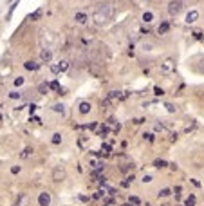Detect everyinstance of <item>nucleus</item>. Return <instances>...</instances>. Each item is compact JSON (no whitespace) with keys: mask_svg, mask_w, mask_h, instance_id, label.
Segmentation results:
<instances>
[{"mask_svg":"<svg viewBox=\"0 0 204 206\" xmlns=\"http://www.w3.org/2000/svg\"><path fill=\"white\" fill-rule=\"evenodd\" d=\"M34 110H36V105H34V103H33V105H29V112H34Z\"/></svg>","mask_w":204,"mask_h":206,"instance_id":"obj_37","label":"nucleus"},{"mask_svg":"<svg viewBox=\"0 0 204 206\" xmlns=\"http://www.w3.org/2000/svg\"><path fill=\"white\" fill-rule=\"evenodd\" d=\"M159 71L161 74H172L175 71V60L173 58H166L161 65H159Z\"/></svg>","mask_w":204,"mask_h":206,"instance_id":"obj_6","label":"nucleus"},{"mask_svg":"<svg viewBox=\"0 0 204 206\" xmlns=\"http://www.w3.org/2000/svg\"><path fill=\"white\" fill-rule=\"evenodd\" d=\"M47 89H49L47 83H42V85H40V94H45V92H47Z\"/></svg>","mask_w":204,"mask_h":206,"instance_id":"obj_32","label":"nucleus"},{"mask_svg":"<svg viewBox=\"0 0 204 206\" xmlns=\"http://www.w3.org/2000/svg\"><path fill=\"white\" fill-rule=\"evenodd\" d=\"M0 119H2V112H0Z\"/></svg>","mask_w":204,"mask_h":206,"instance_id":"obj_41","label":"nucleus"},{"mask_svg":"<svg viewBox=\"0 0 204 206\" xmlns=\"http://www.w3.org/2000/svg\"><path fill=\"white\" fill-rule=\"evenodd\" d=\"M143 136H145V139H146V141H150V143L154 141V134H150V132H148V134H143Z\"/></svg>","mask_w":204,"mask_h":206,"instance_id":"obj_35","label":"nucleus"},{"mask_svg":"<svg viewBox=\"0 0 204 206\" xmlns=\"http://www.w3.org/2000/svg\"><path fill=\"white\" fill-rule=\"evenodd\" d=\"M42 13H43L42 9H36V11H34L33 15H29V20H38V18L42 16Z\"/></svg>","mask_w":204,"mask_h":206,"instance_id":"obj_25","label":"nucleus"},{"mask_svg":"<svg viewBox=\"0 0 204 206\" xmlns=\"http://www.w3.org/2000/svg\"><path fill=\"white\" fill-rule=\"evenodd\" d=\"M154 128H155L157 132H166V127H165L163 123H155V125H154Z\"/></svg>","mask_w":204,"mask_h":206,"instance_id":"obj_30","label":"nucleus"},{"mask_svg":"<svg viewBox=\"0 0 204 206\" xmlns=\"http://www.w3.org/2000/svg\"><path fill=\"white\" fill-rule=\"evenodd\" d=\"M168 31H170V24H168V22H163V24L157 27V33H159V34H166Z\"/></svg>","mask_w":204,"mask_h":206,"instance_id":"obj_17","label":"nucleus"},{"mask_svg":"<svg viewBox=\"0 0 204 206\" xmlns=\"http://www.w3.org/2000/svg\"><path fill=\"white\" fill-rule=\"evenodd\" d=\"M22 83H24V76H16V78L13 80V85H15V87H20Z\"/></svg>","mask_w":204,"mask_h":206,"instance_id":"obj_27","label":"nucleus"},{"mask_svg":"<svg viewBox=\"0 0 204 206\" xmlns=\"http://www.w3.org/2000/svg\"><path fill=\"white\" fill-rule=\"evenodd\" d=\"M141 181H143V183H152V181H154V177H152V175H148V174H146V175H145V177H143V179H141Z\"/></svg>","mask_w":204,"mask_h":206,"instance_id":"obj_34","label":"nucleus"},{"mask_svg":"<svg viewBox=\"0 0 204 206\" xmlns=\"http://www.w3.org/2000/svg\"><path fill=\"white\" fill-rule=\"evenodd\" d=\"M141 18H143L145 24H150V22H154V13H152V11H145Z\"/></svg>","mask_w":204,"mask_h":206,"instance_id":"obj_18","label":"nucleus"},{"mask_svg":"<svg viewBox=\"0 0 204 206\" xmlns=\"http://www.w3.org/2000/svg\"><path fill=\"white\" fill-rule=\"evenodd\" d=\"M165 107H166L168 112H177V107H175L173 103H165Z\"/></svg>","mask_w":204,"mask_h":206,"instance_id":"obj_31","label":"nucleus"},{"mask_svg":"<svg viewBox=\"0 0 204 206\" xmlns=\"http://www.w3.org/2000/svg\"><path fill=\"white\" fill-rule=\"evenodd\" d=\"M114 16H116V7H114V4H110V2H105V4H99V6H96V9H94V13H92V22L96 26H107V24H110L112 20H114Z\"/></svg>","mask_w":204,"mask_h":206,"instance_id":"obj_1","label":"nucleus"},{"mask_svg":"<svg viewBox=\"0 0 204 206\" xmlns=\"http://www.w3.org/2000/svg\"><path fill=\"white\" fill-rule=\"evenodd\" d=\"M29 155H33V147H26L24 152H20V157H22V159H27Z\"/></svg>","mask_w":204,"mask_h":206,"instance_id":"obj_19","label":"nucleus"},{"mask_svg":"<svg viewBox=\"0 0 204 206\" xmlns=\"http://www.w3.org/2000/svg\"><path fill=\"white\" fill-rule=\"evenodd\" d=\"M128 202H130L132 206H139V204H141V201H139V197H132V195H130V199H128Z\"/></svg>","mask_w":204,"mask_h":206,"instance_id":"obj_26","label":"nucleus"},{"mask_svg":"<svg viewBox=\"0 0 204 206\" xmlns=\"http://www.w3.org/2000/svg\"><path fill=\"white\" fill-rule=\"evenodd\" d=\"M27 202H29V197L26 194H20L18 199H16V202H15V206H27Z\"/></svg>","mask_w":204,"mask_h":206,"instance_id":"obj_15","label":"nucleus"},{"mask_svg":"<svg viewBox=\"0 0 204 206\" xmlns=\"http://www.w3.org/2000/svg\"><path fill=\"white\" fill-rule=\"evenodd\" d=\"M166 9H168V15H170V16H177L181 11L184 9V0H170Z\"/></svg>","mask_w":204,"mask_h":206,"instance_id":"obj_3","label":"nucleus"},{"mask_svg":"<svg viewBox=\"0 0 204 206\" xmlns=\"http://www.w3.org/2000/svg\"><path fill=\"white\" fill-rule=\"evenodd\" d=\"M67 69H69V62H67V60H61V62H58V63H53V65H51V71H53L54 74L65 73Z\"/></svg>","mask_w":204,"mask_h":206,"instance_id":"obj_9","label":"nucleus"},{"mask_svg":"<svg viewBox=\"0 0 204 206\" xmlns=\"http://www.w3.org/2000/svg\"><path fill=\"white\" fill-rule=\"evenodd\" d=\"M49 89H53V90H58V92H60V90H63V89H61V87H60V83H58V81H56V80H54V81H51V83H49Z\"/></svg>","mask_w":204,"mask_h":206,"instance_id":"obj_23","label":"nucleus"},{"mask_svg":"<svg viewBox=\"0 0 204 206\" xmlns=\"http://www.w3.org/2000/svg\"><path fill=\"white\" fill-rule=\"evenodd\" d=\"M110 148H112L110 145H103V150H105V152H110Z\"/></svg>","mask_w":204,"mask_h":206,"instance_id":"obj_38","label":"nucleus"},{"mask_svg":"<svg viewBox=\"0 0 204 206\" xmlns=\"http://www.w3.org/2000/svg\"><path fill=\"white\" fill-rule=\"evenodd\" d=\"M11 172H13V174H18V172H20V166H13Z\"/></svg>","mask_w":204,"mask_h":206,"instance_id":"obj_36","label":"nucleus"},{"mask_svg":"<svg viewBox=\"0 0 204 206\" xmlns=\"http://www.w3.org/2000/svg\"><path fill=\"white\" fill-rule=\"evenodd\" d=\"M24 67L27 69V71H36V69H40V63H38L36 60H27V62L24 63Z\"/></svg>","mask_w":204,"mask_h":206,"instance_id":"obj_13","label":"nucleus"},{"mask_svg":"<svg viewBox=\"0 0 204 206\" xmlns=\"http://www.w3.org/2000/svg\"><path fill=\"white\" fill-rule=\"evenodd\" d=\"M170 194H172L170 188H163V190H159V194H157V195H159V199H161V197H168Z\"/></svg>","mask_w":204,"mask_h":206,"instance_id":"obj_24","label":"nucleus"},{"mask_svg":"<svg viewBox=\"0 0 204 206\" xmlns=\"http://www.w3.org/2000/svg\"><path fill=\"white\" fill-rule=\"evenodd\" d=\"M22 96H24V94L18 92V90H13V92H9V98H11V100H22Z\"/></svg>","mask_w":204,"mask_h":206,"instance_id":"obj_22","label":"nucleus"},{"mask_svg":"<svg viewBox=\"0 0 204 206\" xmlns=\"http://www.w3.org/2000/svg\"><path fill=\"white\" fill-rule=\"evenodd\" d=\"M65 179H67V170H65V166H61V165L54 166V168H53V181H54V183H63Z\"/></svg>","mask_w":204,"mask_h":206,"instance_id":"obj_5","label":"nucleus"},{"mask_svg":"<svg viewBox=\"0 0 204 206\" xmlns=\"http://www.w3.org/2000/svg\"><path fill=\"white\" fill-rule=\"evenodd\" d=\"M88 54H90V58H92L94 62H103V60L108 58V49H107L105 43L98 42V43H94L92 47L88 49Z\"/></svg>","mask_w":204,"mask_h":206,"instance_id":"obj_2","label":"nucleus"},{"mask_svg":"<svg viewBox=\"0 0 204 206\" xmlns=\"http://www.w3.org/2000/svg\"><path fill=\"white\" fill-rule=\"evenodd\" d=\"M61 141H63V134H61V132H54L53 137H51V143H53V145H60Z\"/></svg>","mask_w":204,"mask_h":206,"instance_id":"obj_16","label":"nucleus"},{"mask_svg":"<svg viewBox=\"0 0 204 206\" xmlns=\"http://www.w3.org/2000/svg\"><path fill=\"white\" fill-rule=\"evenodd\" d=\"M184 204H186V206H195V195H190V197L184 201Z\"/></svg>","mask_w":204,"mask_h":206,"instance_id":"obj_29","label":"nucleus"},{"mask_svg":"<svg viewBox=\"0 0 204 206\" xmlns=\"http://www.w3.org/2000/svg\"><path fill=\"white\" fill-rule=\"evenodd\" d=\"M154 94H155V96H163V94H165V90L159 89V87H155V89H154Z\"/></svg>","mask_w":204,"mask_h":206,"instance_id":"obj_33","label":"nucleus"},{"mask_svg":"<svg viewBox=\"0 0 204 206\" xmlns=\"http://www.w3.org/2000/svg\"><path fill=\"white\" fill-rule=\"evenodd\" d=\"M101 137H107V134H108V127L105 125V127H99V132H98Z\"/></svg>","mask_w":204,"mask_h":206,"instance_id":"obj_28","label":"nucleus"},{"mask_svg":"<svg viewBox=\"0 0 204 206\" xmlns=\"http://www.w3.org/2000/svg\"><path fill=\"white\" fill-rule=\"evenodd\" d=\"M51 110L56 112V114H60V116H65V105H63V103H54V105L51 107Z\"/></svg>","mask_w":204,"mask_h":206,"instance_id":"obj_14","label":"nucleus"},{"mask_svg":"<svg viewBox=\"0 0 204 206\" xmlns=\"http://www.w3.org/2000/svg\"><path fill=\"white\" fill-rule=\"evenodd\" d=\"M199 16H200V13H199L197 9H192V11H188V13H186L184 22H186V24H195V22L199 20Z\"/></svg>","mask_w":204,"mask_h":206,"instance_id":"obj_12","label":"nucleus"},{"mask_svg":"<svg viewBox=\"0 0 204 206\" xmlns=\"http://www.w3.org/2000/svg\"><path fill=\"white\" fill-rule=\"evenodd\" d=\"M123 206H132V204H130V202H128V204H123Z\"/></svg>","mask_w":204,"mask_h":206,"instance_id":"obj_40","label":"nucleus"},{"mask_svg":"<svg viewBox=\"0 0 204 206\" xmlns=\"http://www.w3.org/2000/svg\"><path fill=\"white\" fill-rule=\"evenodd\" d=\"M166 165H168V163L165 161V159H155V161H154V166H155V168H165Z\"/></svg>","mask_w":204,"mask_h":206,"instance_id":"obj_21","label":"nucleus"},{"mask_svg":"<svg viewBox=\"0 0 204 206\" xmlns=\"http://www.w3.org/2000/svg\"><path fill=\"white\" fill-rule=\"evenodd\" d=\"M173 192H175V195L179 197V194H181V186H175V190H173Z\"/></svg>","mask_w":204,"mask_h":206,"instance_id":"obj_39","label":"nucleus"},{"mask_svg":"<svg viewBox=\"0 0 204 206\" xmlns=\"http://www.w3.org/2000/svg\"><path fill=\"white\" fill-rule=\"evenodd\" d=\"M90 110H92V105H90V101H87V100H80V101H78V112L81 114V116L88 114Z\"/></svg>","mask_w":204,"mask_h":206,"instance_id":"obj_10","label":"nucleus"},{"mask_svg":"<svg viewBox=\"0 0 204 206\" xmlns=\"http://www.w3.org/2000/svg\"><path fill=\"white\" fill-rule=\"evenodd\" d=\"M74 24H76V26H87V24H88V13H85V11H76V13H74Z\"/></svg>","mask_w":204,"mask_h":206,"instance_id":"obj_7","label":"nucleus"},{"mask_svg":"<svg viewBox=\"0 0 204 206\" xmlns=\"http://www.w3.org/2000/svg\"><path fill=\"white\" fill-rule=\"evenodd\" d=\"M53 42H54V36L51 34V31H47V29L40 31V45L42 47H53Z\"/></svg>","mask_w":204,"mask_h":206,"instance_id":"obj_4","label":"nucleus"},{"mask_svg":"<svg viewBox=\"0 0 204 206\" xmlns=\"http://www.w3.org/2000/svg\"><path fill=\"white\" fill-rule=\"evenodd\" d=\"M38 204L40 206H51V194L47 190H43L38 194Z\"/></svg>","mask_w":204,"mask_h":206,"instance_id":"obj_11","label":"nucleus"},{"mask_svg":"<svg viewBox=\"0 0 204 206\" xmlns=\"http://www.w3.org/2000/svg\"><path fill=\"white\" fill-rule=\"evenodd\" d=\"M152 49H154V43H152V42H143V43H141V51L148 53V51H152Z\"/></svg>","mask_w":204,"mask_h":206,"instance_id":"obj_20","label":"nucleus"},{"mask_svg":"<svg viewBox=\"0 0 204 206\" xmlns=\"http://www.w3.org/2000/svg\"><path fill=\"white\" fill-rule=\"evenodd\" d=\"M40 62H43V63H51L53 62V47H42Z\"/></svg>","mask_w":204,"mask_h":206,"instance_id":"obj_8","label":"nucleus"}]
</instances>
